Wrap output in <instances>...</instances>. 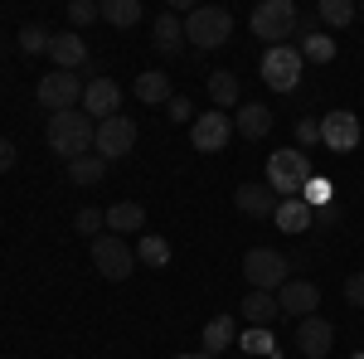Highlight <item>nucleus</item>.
Segmentation results:
<instances>
[{"mask_svg":"<svg viewBox=\"0 0 364 359\" xmlns=\"http://www.w3.org/2000/svg\"><path fill=\"white\" fill-rule=\"evenodd\" d=\"M107 228L112 233H141L146 228V209H141L136 199H122V204L107 209Z\"/></svg>","mask_w":364,"mask_h":359,"instance_id":"22","label":"nucleus"},{"mask_svg":"<svg viewBox=\"0 0 364 359\" xmlns=\"http://www.w3.org/2000/svg\"><path fill=\"white\" fill-rule=\"evenodd\" d=\"M15 156H20V151H15V141H0V175H5V170H15Z\"/></svg>","mask_w":364,"mask_h":359,"instance_id":"38","label":"nucleus"},{"mask_svg":"<svg viewBox=\"0 0 364 359\" xmlns=\"http://www.w3.org/2000/svg\"><path fill=\"white\" fill-rule=\"evenodd\" d=\"M136 262H141V267H166V262H170V243L161 238V233H141Z\"/></svg>","mask_w":364,"mask_h":359,"instance_id":"26","label":"nucleus"},{"mask_svg":"<svg viewBox=\"0 0 364 359\" xmlns=\"http://www.w3.org/2000/svg\"><path fill=\"white\" fill-rule=\"evenodd\" d=\"M331 194H336V190H331V180H321V175H316V180H311L306 190H301V199H306L311 209L321 214V209H331Z\"/></svg>","mask_w":364,"mask_h":359,"instance_id":"33","label":"nucleus"},{"mask_svg":"<svg viewBox=\"0 0 364 359\" xmlns=\"http://www.w3.org/2000/svg\"><path fill=\"white\" fill-rule=\"evenodd\" d=\"M301 68H306L301 49H296V44H277V49L262 54V83L272 87V92H296Z\"/></svg>","mask_w":364,"mask_h":359,"instance_id":"7","label":"nucleus"},{"mask_svg":"<svg viewBox=\"0 0 364 359\" xmlns=\"http://www.w3.org/2000/svg\"><path fill=\"white\" fill-rule=\"evenodd\" d=\"M296 141H301V146H311V141H321V122H296Z\"/></svg>","mask_w":364,"mask_h":359,"instance_id":"37","label":"nucleus"},{"mask_svg":"<svg viewBox=\"0 0 364 359\" xmlns=\"http://www.w3.org/2000/svg\"><path fill=\"white\" fill-rule=\"evenodd\" d=\"M209 102L224 112V107H238V78L228 73V68H219V73H209Z\"/></svg>","mask_w":364,"mask_h":359,"instance_id":"24","label":"nucleus"},{"mask_svg":"<svg viewBox=\"0 0 364 359\" xmlns=\"http://www.w3.org/2000/svg\"><path fill=\"white\" fill-rule=\"evenodd\" d=\"M102 20L117 29H132L141 20V0H102Z\"/></svg>","mask_w":364,"mask_h":359,"instance_id":"30","label":"nucleus"},{"mask_svg":"<svg viewBox=\"0 0 364 359\" xmlns=\"http://www.w3.org/2000/svg\"><path fill=\"white\" fill-rule=\"evenodd\" d=\"M83 112L97 117V122L117 117V112H122V87H117L112 78H92V83L83 87Z\"/></svg>","mask_w":364,"mask_h":359,"instance_id":"15","label":"nucleus"},{"mask_svg":"<svg viewBox=\"0 0 364 359\" xmlns=\"http://www.w3.org/2000/svg\"><path fill=\"white\" fill-rule=\"evenodd\" d=\"M228 34H233V15H228L224 5H195L190 15H185V44H195V49H224Z\"/></svg>","mask_w":364,"mask_h":359,"instance_id":"4","label":"nucleus"},{"mask_svg":"<svg viewBox=\"0 0 364 359\" xmlns=\"http://www.w3.org/2000/svg\"><path fill=\"white\" fill-rule=\"evenodd\" d=\"M151 44H156L161 54L175 58L180 49H185V20H180L175 10H161V15H156V39H151Z\"/></svg>","mask_w":364,"mask_h":359,"instance_id":"18","label":"nucleus"},{"mask_svg":"<svg viewBox=\"0 0 364 359\" xmlns=\"http://www.w3.org/2000/svg\"><path fill=\"white\" fill-rule=\"evenodd\" d=\"M83 78H78V73H49V78H39V87H34V97H39V102H44V107L49 112H73L78 107V102H83Z\"/></svg>","mask_w":364,"mask_h":359,"instance_id":"9","label":"nucleus"},{"mask_svg":"<svg viewBox=\"0 0 364 359\" xmlns=\"http://www.w3.org/2000/svg\"><path fill=\"white\" fill-rule=\"evenodd\" d=\"M132 92H136L146 107H156V102H170V97H175V92H170V78L161 73V68H146L136 83H132Z\"/></svg>","mask_w":364,"mask_h":359,"instance_id":"21","label":"nucleus"},{"mask_svg":"<svg viewBox=\"0 0 364 359\" xmlns=\"http://www.w3.org/2000/svg\"><path fill=\"white\" fill-rule=\"evenodd\" d=\"M296 49H301V58H311V63H331V58H336V39H331L326 29H311Z\"/></svg>","mask_w":364,"mask_h":359,"instance_id":"29","label":"nucleus"},{"mask_svg":"<svg viewBox=\"0 0 364 359\" xmlns=\"http://www.w3.org/2000/svg\"><path fill=\"white\" fill-rule=\"evenodd\" d=\"M350 359H364V350H360V355H350Z\"/></svg>","mask_w":364,"mask_h":359,"instance_id":"40","label":"nucleus"},{"mask_svg":"<svg viewBox=\"0 0 364 359\" xmlns=\"http://www.w3.org/2000/svg\"><path fill=\"white\" fill-rule=\"evenodd\" d=\"M233 132L248 141H262L267 132H272V112L262 107V102H243V107L233 112Z\"/></svg>","mask_w":364,"mask_h":359,"instance_id":"17","label":"nucleus"},{"mask_svg":"<svg viewBox=\"0 0 364 359\" xmlns=\"http://www.w3.org/2000/svg\"><path fill=\"white\" fill-rule=\"evenodd\" d=\"M170 122H195V102L190 97H170Z\"/></svg>","mask_w":364,"mask_h":359,"instance_id":"36","label":"nucleus"},{"mask_svg":"<svg viewBox=\"0 0 364 359\" xmlns=\"http://www.w3.org/2000/svg\"><path fill=\"white\" fill-rule=\"evenodd\" d=\"M243 316H248V326H262V331H272V321L282 316V306L272 291H248L243 296Z\"/></svg>","mask_w":364,"mask_h":359,"instance_id":"20","label":"nucleus"},{"mask_svg":"<svg viewBox=\"0 0 364 359\" xmlns=\"http://www.w3.org/2000/svg\"><path fill=\"white\" fill-rule=\"evenodd\" d=\"M102 175H107V161H102V156H78V161H68V180H73V185H102Z\"/></svg>","mask_w":364,"mask_h":359,"instance_id":"25","label":"nucleus"},{"mask_svg":"<svg viewBox=\"0 0 364 359\" xmlns=\"http://www.w3.org/2000/svg\"><path fill=\"white\" fill-rule=\"evenodd\" d=\"M228 136H233V117H224V112H199L195 122H190V146H195L199 156H214V151H224Z\"/></svg>","mask_w":364,"mask_h":359,"instance_id":"10","label":"nucleus"},{"mask_svg":"<svg viewBox=\"0 0 364 359\" xmlns=\"http://www.w3.org/2000/svg\"><path fill=\"white\" fill-rule=\"evenodd\" d=\"M316 15H321V25L345 29L355 15H360V5H355V0H321V5H316Z\"/></svg>","mask_w":364,"mask_h":359,"instance_id":"27","label":"nucleus"},{"mask_svg":"<svg viewBox=\"0 0 364 359\" xmlns=\"http://www.w3.org/2000/svg\"><path fill=\"white\" fill-rule=\"evenodd\" d=\"M92 267L107 282H127V277L136 272V248L122 233H102V238H92Z\"/></svg>","mask_w":364,"mask_h":359,"instance_id":"5","label":"nucleus"},{"mask_svg":"<svg viewBox=\"0 0 364 359\" xmlns=\"http://www.w3.org/2000/svg\"><path fill=\"white\" fill-rule=\"evenodd\" d=\"M360 117H355V112H326V122H321V141H326V146H331V151H336V156H350V151H355V146H360Z\"/></svg>","mask_w":364,"mask_h":359,"instance_id":"11","label":"nucleus"},{"mask_svg":"<svg viewBox=\"0 0 364 359\" xmlns=\"http://www.w3.org/2000/svg\"><path fill=\"white\" fill-rule=\"evenodd\" d=\"M331 345H336V326H331L326 316H306V321L296 326V350L306 359H326Z\"/></svg>","mask_w":364,"mask_h":359,"instance_id":"12","label":"nucleus"},{"mask_svg":"<svg viewBox=\"0 0 364 359\" xmlns=\"http://www.w3.org/2000/svg\"><path fill=\"white\" fill-rule=\"evenodd\" d=\"M73 228H78V233H87V238H102V228H107V214L87 204V209H78V214H73Z\"/></svg>","mask_w":364,"mask_h":359,"instance_id":"32","label":"nucleus"},{"mask_svg":"<svg viewBox=\"0 0 364 359\" xmlns=\"http://www.w3.org/2000/svg\"><path fill=\"white\" fill-rule=\"evenodd\" d=\"M132 146H136V122L132 117H107V122H97V136H92V151L112 166V161H122V156H132Z\"/></svg>","mask_w":364,"mask_h":359,"instance_id":"8","label":"nucleus"},{"mask_svg":"<svg viewBox=\"0 0 364 359\" xmlns=\"http://www.w3.org/2000/svg\"><path fill=\"white\" fill-rule=\"evenodd\" d=\"M49 58H54L58 73H78V68L87 63V44H83V34H78V29H58L54 39H49Z\"/></svg>","mask_w":364,"mask_h":359,"instance_id":"13","label":"nucleus"},{"mask_svg":"<svg viewBox=\"0 0 364 359\" xmlns=\"http://www.w3.org/2000/svg\"><path fill=\"white\" fill-rule=\"evenodd\" d=\"M228 345H238V321H233V316H214V321L204 326V350L219 355Z\"/></svg>","mask_w":364,"mask_h":359,"instance_id":"23","label":"nucleus"},{"mask_svg":"<svg viewBox=\"0 0 364 359\" xmlns=\"http://www.w3.org/2000/svg\"><path fill=\"white\" fill-rule=\"evenodd\" d=\"M277 306H282V316L306 321V316H316V306H321V286L316 282H287L277 291Z\"/></svg>","mask_w":364,"mask_h":359,"instance_id":"16","label":"nucleus"},{"mask_svg":"<svg viewBox=\"0 0 364 359\" xmlns=\"http://www.w3.org/2000/svg\"><path fill=\"white\" fill-rule=\"evenodd\" d=\"M92 20H102V5H92V0H73L68 5V25H92Z\"/></svg>","mask_w":364,"mask_h":359,"instance_id":"34","label":"nucleus"},{"mask_svg":"<svg viewBox=\"0 0 364 359\" xmlns=\"http://www.w3.org/2000/svg\"><path fill=\"white\" fill-rule=\"evenodd\" d=\"M238 350H248V359L252 355L277 359V340H272V331H262V326H248V331L238 335Z\"/></svg>","mask_w":364,"mask_h":359,"instance_id":"28","label":"nucleus"},{"mask_svg":"<svg viewBox=\"0 0 364 359\" xmlns=\"http://www.w3.org/2000/svg\"><path fill=\"white\" fill-rule=\"evenodd\" d=\"M345 301L355 306V311H364V272H350V277H345Z\"/></svg>","mask_w":364,"mask_h":359,"instance_id":"35","label":"nucleus"},{"mask_svg":"<svg viewBox=\"0 0 364 359\" xmlns=\"http://www.w3.org/2000/svg\"><path fill=\"white\" fill-rule=\"evenodd\" d=\"M175 359H214L209 350H190V355H175Z\"/></svg>","mask_w":364,"mask_h":359,"instance_id":"39","label":"nucleus"},{"mask_svg":"<svg viewBox=\"0 0 364 359\" xmlns=\"http://www.w3.org/2000/svg\"><path fill=\"white\" fill-rule=\"evenodd\" d=\"M277 194L267 190V180H262V185H238V190H233V209H238V214H248V219H272V214H277Z\"/></svg>","mask_w":364,"mask_h":359,"instance_id":"14","label":"nucleus"},{"mask_svg":"<svg viewBox=\"0 0 364 359\" xmlns=\"http://www.w3.org/2000/svg\"><path fill=\"white\" fill-rule=\"evenodd\" d=\"M92 136H97V122H92L83 107L54 112V117H49V146H54V156H63V161L87 156V151H92Z\"/></svg>","mask_w":364,"mask_h":359,"instance_id":"1","label":"nucleus"},{"mask_svg":"<svg viewBox=\"0 0 364 359\" xmlns=\"http://www.w3.org/2000/svg\"><path fill=\"white\" fill-rule=\"evenodd\" d=\"M311 180H316V170H311L306 151H272L267 156V190L277 199H301Z\"/></svg>","mask_w":364,"mask_h":359,"instance_id":"2","label":"nucleus"},{"mask_svg":"<svg viewBox=\"0 0 364 359\" xmlns=\"http://www.w3.org/2000/svg\"><path fill=\"white\" fill-rule=\"evenodd\" d=\"M15 39H20V49H25V54H49V39H54V34H49L44 25H25Z\"/></svg>","mask_w":364,"mask_h":359,"instance_id":"31","label":"nucleus"},{"mask_svg":"<svg viewBox=\"0 0 364 359\" xmlns=\"http://www.w3.org/2000/svg\"><path fill=\"white\" fill-rule=\"evenodd\" d=\"M311 219H316V209H311L306 199H282L277 214H272V223H277L282 233H306Z\"/></svg>","mask_w":364,"mask_h":359,"instance_id":"19","label":"nucleus"},{"mask_svg":"<svg viewBox=\"0 0 364 359\" xmlns=\"http://www.w3.org/2000/svg\"><path fill=\"white\" fill-rule=\"evenodd\" d=\"M248 29L257 39H267V49H277V44H287V39L301 29V10H296L291 0H262L248 15Z\"/></svg>","mask_w":364,"mask_h":359,"instance_id":"3","label":"nucleus"},{"mask_svg":"<svg viewBox=\"0 0 364 359\" xmlns=\"http://www.w3.org/2000/svg\"><path fill=\"white\" fill-rule=\"evenodd\" d=\"M243 277H248L252 291H272L277 296L287 286V257L277 248H248L243 252Z\"/></svg>","mask_w":364,"mask_h":359,"instance_id":"6","label":"nucleus"}]
</instances>
